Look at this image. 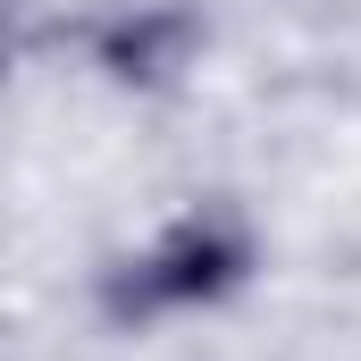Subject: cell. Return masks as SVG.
I'll return each mask as SVG.
<instances>
[{
  "label": "cell",
  "mask_w": 361,
  "mask_h": 361,
  "mask_svg": "<svg viewBox=\"0 0 361 361\" xmlns=\"http://www.w3.org/2000/svg\"><path fill=\"white\" fill-rule=\"evenodd\" d=\"M244 269H252L244 227L202 210V219H177L143 261H118L101 277V302H109V319H152V311H185V302H219L227 286H244Z\"/></svg>",
  "instance_id": "obj_1"
},
{
  "label": "cell",
  "mask_w": 361,
  "mask_h": 361,
  "mask_svg": "<svg viewBox=\"0 0 361 361\" xmlns=\"http://www.w3.org/2000/svg\"><path fill=\"white\" fill-rule=\"evenodd\" d=\"M193 51H202V17L177 8V0H160V8H126V17H109V25L92 34V59H101L118 85H169Z\"/></svg>",
  "instance_id": "obj_2"
}]
</instances>
